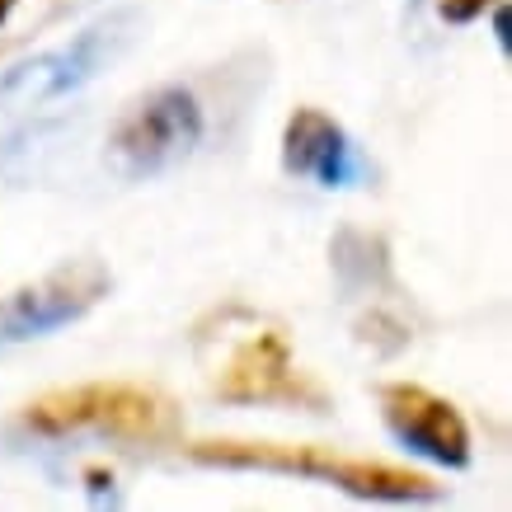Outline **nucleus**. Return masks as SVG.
<instances>
[{"label":"nucleus","mask_w":512,"mask_h":512,"mask_svg":"<svg viewBox=\"0 0 512 512\" xmlns=\"http://www.w3.org/2000/svg\"><path fill=\"white\" fill-rule=\"evenodd\" d=\"M109 38L113 33L99 24V29H90L85 38H76V43H66V47H57V52H43V57L15 66L10 76L0 80V99H5V104H43V99H57V94L85 85V80L94 76V66L104 62Z\"/></svg>","instance_id":"obj_8"},{"label":"nucleus","mask_w":512,"mask_h":512,"mask_svg":"<svg viewBox=\"0 0 512 512\" xmlns=\"http://www.w3.org/2000/svg\"><path fill=\"white\" fill-rule=\"evenodd\" d=\"M489 5H498V0H437V15L447 19V24H470V19H480Z\"/></svg>","instance_id":"obj_9"},{"label":"nucleus","mask_w":512,"mask_h":512,"mask_svg":"<svg viewBox=\"0 0 512 512\" xmlns=\"http://www.w3.org/2000/svg\"><path fill=\"white\" fill-rule=\"evenodd\" d=\"M24 433L33 437H113V442H141L160 447L179 437V409L165 390L137 386V381H90L71 390H47L24 404Z\"/></svg>","instance_id":"obj_2"},{"label":"nucleus","mask_w":512,"mask_h":512,"mask_svg":"<svg viewBox=\"0 0 512 512\" xmlns=\"http://www.w3.org/2000/svg\"><path fill=\"white\" fill-rule=\"evenodd\" d=\"M188 456L198 466H226V470H278V475H306L325 480L353 498H376V503H423L437 498L428 475L386 461H357L339 456L334 447H296V442H240V437H217V442H193Z\"/></svg>","instance_id":"obj_3"},{"label":"nucleus","mask_w":512,"mask_h":512,"mask_svg":"<svg viewBox=\"0 0 512 512\" xmlns=\"http://www.w3.org/2000/svg\"><path fill=\"white\" fill-rule=\"evenodd\" d=\"M381 419L395 433L400 447H409L423 461L461 470L470 466V423L461 419V409L414 381H390L381 386Z\"/></svg>","instance_id":"obj_6"},{"label":"nucleus","mask_w":512,"mask_h":512,"mask_svg":"<svg viewBox=\"0 0 512 512\" xmlns=\"http://www.w3.org/2000/svg\"><path fill=\"white\" fill-rule=\"evenodd\" d=\"M202 141V104L184 85H160L141 94L137 104L113 123L109 132V165L123 179H151L193 156Z\"/></svg>","instance_id":"obj_4"},{"label":"nucleus","mask_w":512,"mask_h":512,"mask_svg":"<svg viewBox=\"0 0 512 512\" xmlns=\"http://www.w3.org/2000/svg\"><path fill=\"white\" fill-rule=\"evenodd\" d=\"M282 170L320 188H353L362 179L353 137L325 109H296L282 127Z\"/></svg>","instance_id":"obj_7"},{"label":"nucleus","mask_w":512,"mask_h":512,"mask_svg":"<svg viewBox=\"0 0 512 512\" xmlns=\"http://www.w3.org/2000/svg\"><path fill=\"white\" fill-rule=\"evenodd\" d=\"M15 5H19V0H0V29H5V19L15 15Z\"/></svg>","instance_id":"obj_10"},{"label":"nucleus","mask_w":512,"mask_h":512,"mask_svg":"<svg viewBox=\"0 0 512 512\" xmlns=\"http://www.w3.org/2000/svg\"><path fill=\"white\" fill-rule=\"evenodd\" d=\"M109 287V268L94 259H80V264H66L29 282V287H15L10 296H0V343L43 339L52 329L76 325L80 315H90L109 296Z\"/></svg>","instance_id":"obj_5"},{"label":"nucleus","mask_w":512,"mask_h":512,"mask_svg":"<svg viewBox=\"0 0 512 512\" xmlns=\"http://www.w3.org/2000/svg\"><path fill=\"white\" fill-rule=\"evenodd\" d=\"M198 367L207 376L212 395L226 404H320L325 395L315 381L296 372L292 339L278 320L249 311V306H226L212 320L198 325Z\"/></svg>","instance_id":"obj_1"}]
</instances>
